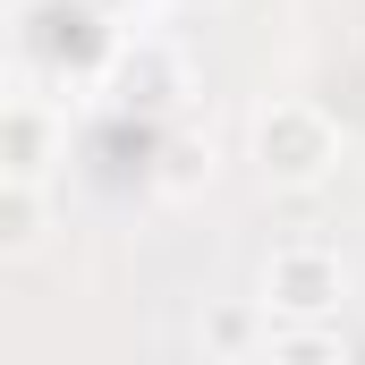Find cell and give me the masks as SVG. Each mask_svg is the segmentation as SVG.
<instances>
[{"label":"cell","instance_id":"cell-3","mask_svg":"<svg viewBox=\"0 0 365 365\" xmlns=\"http://www.w3.org/2000/svg\"><path fill=\"white\" fill-rule=\"evenodd\" d=\"M60 145H68V128H60V110L43 93H9L0 102V179L43 187L51 162H60Z\"/></svg>","mask_w":365,"mask_h":365},{"label":"cell","instance_id":"cell-7","mask_svg":"<svg viewBox=\"0 0 365 365\" xmlns=\"http://www.w3.org/2000/svg\"><path fill=\"white\" fill-rule=\"evenodd\" d=\"M264 365H349V349H340V331H272Z\"/></svg>","mask_w":365,"mask_h":365},{"label":"cell","instance_id":"cell-8","mask_svg":"<svg viewBox=\"0 0 365 365\" xmlns=\"http://www.w3.org/2000/svg\"><path fill=\"white\" fill-rule=\"evenodd\" d=\"M247 331H255V314H212V349H247Z\"/></svg>","mask_w":365,"mask_h":365},{"label":"cell","instance_id":"cell-1","mask_svg":"<svg viewBox=\"0 0 365 365\" xmlns=\"http://www.w3.org/2000/svg\"><path fill=\"white\" fill-rule=\"evenodd\" d=\"M247 153H255L264 187L314 195V187L340 170V119H331L314 93H272V102H255V119H247Z\"/></svg>","mask_w":365,"mask_h":365},{"label":"cell","instance_id":"cell-2","mask_svg":"<svg viewBox=\"0 0 365 365\" xmlns=\"http://www.w3.org/2000/svg\"><path fill=\"white\" fill-rule=\"evenodd\" d=\"M349 289H357V272L331 238H280L255 272V314H272L280 331H331Z\"/></svg>","mask_w":365,"mask_h":365},{"label":"cell","instance_id":"cell-9","mask_svg":"<svg viewBox=\"0 0 365 365\" xmlns=\"http://www.w3.org/2000/svg\"><path fill=\"white\" fill-rule=\"evenodd\" d=\"M9 9H17V17H26V9H34V0H9Z\"/></svg>","mask_w":365,"mask_h":365},{"label":"cell","instance_id":"cell-4","mask_svg":"<svg viewBox=\"0 0 365 365\" xmlns=\"http://www.w3.org/2000/svg\"><path fill=\"white\" fill-rule=\"evenodd\" d=\"M212 136H195V128H170L162 145H153V187L170 195V204H187V195H204L212 187Z\"/></svg>","mask_w":365,"mask_h":365},{"label":"cell","instance_id":"cell-6","mask_svg":"<svg viewBox=\"0 0 365 365\" xmlns=\"http://www.w3.org/2000/svg\"><path fill=\"white\" fill-rule=\"evenodd\" d=\"M43 212H51L43 187L0 179V255H34V247H43Z\"/></svg>","mask_w":365,"mask_h":365},{"label":"cell","instance_id":"cell-5","mask_svg":"<svg viewBox=\"0 0 365 365\" xmlns=\"http://www.w3.org/2000/svg\"><path fill=\"white\" fill-rule=\"evenodd\" d=\"M110 86H119V102H170V93L187 86V68L162 51V43H119V68H110Z\"/></svg>","mask_w":365,"mask_h":365}]
</instances>
